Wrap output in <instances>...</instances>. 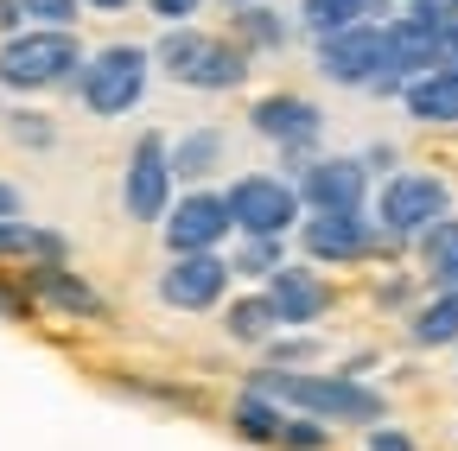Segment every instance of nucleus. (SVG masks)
Listing matches in <instances>:
<instances>
[{
	"label": "nucleus",
	"instance_id": "obj_1",
	"mask_svg": "<svg viewBox=\"0 0 458 451\" xmlns=\"http://www.w3.org/2000/svg\"><path fill=\"white\" fill-rule=\"evenodd\" d=\"M255 394L280 401L286 413H306V420H325V426H382L388 401L363 381V375H344V369H255L249 375Z\"/></svg>",
	"mask_w": 458,
	"mask_h": 451
},
{
	"label": "nucleus",
	"instance_id": "obj_2",
	"mask_svg": "<svg viewBox=\"0 0 458 451\" xmlns=\"http://www.w3.org/2000/svg\"><path fill=\"white\" fill-rule=\"evenodd\" d=\"M153 64L185 83V89H204V96H229L249 83V51L229 38V32H204V26H165V38L153 45Z\"/></svg>",
	"mask_w": 458,
	"mask_h": 451
},
{
	"label": "nucleus",
	"instance_id": "obj_3",
	"mask_svg": "<svg viewBox=\"0 0 458 451\" xmlns=\"http://www.w3.org/2000/svg\"><path fill=\"white\" fill-rule=\"evenodd\" d=\"M147 83H153V51L114 38V45H102V51H89V58H83V71H77V102L89 108L96 121H122L128 108H140Z\"/></svg>",
	"mask_w": 458,
	"mask_h": 451
},
{
	"label": "nucleus",
	"instance_id": "obj_4",
	"mask_svg": "<svg viewBox=\"0 0 458 451\" xmlns=\"http://www.w3.org/2000/svg\"><path fill=\"white\" fill-rule=\"evenodd\" d=\"M83 71V45L77 32H38L26 26L20 38H0V89H57V83H77Z\"/></svg>",
	"mask_w": 458,
	"mask_h": 451
},
{
	"label": "nucleus",
	"instance_id": "obj_5",
	"mask_svg": "<svg viewBox=\"0 0 458 451\" xmlns=\"http://www.w3.org/2000/svg\"><path fill=\"white\" fill-rule=\"evenodd\" d=\"M249 128L261 140L280 146V179H300L306 165L318 159V140H325V115L312 96H293V89H274L249 108Z\"/></svg>",
	"mask_w": 458,
	"mask_h": 451
},
{
	"label": "nucleus",
	"instance_id": "obj_6",
	"mask_svg": "<svg viewBox=\"0 0 458 451\" xmlns=\"http://www.w3.org/2000/svg\"><path fill=\"white\" fill-rule=\"evenodd\" d=\"M445 216H452V191L433 172H388L376 191V236L388 242H420Z\"/></svg>",
	"mask_w": 458,
	"mask_h": 451
},
{
	"label": "nucleus",
	"instance_id": "obj_7",
	"mask_svg": "<svg viewBox=\"0 0 458 451\" xmlns=\"http://www.w3.org/2000/svg\"><path fill=\"white\" fill-rule=\"evenodd\" d=\"M223 197H229V216H236V236H286L293 222H306L300 185L280 172H242Z\"/></svg>",
	"mask_w": 458,
	"mask_h": 451
},
{
	"label": "nucleus",
	"instance_id": "obj_8",
	"mask_svg": "<svg viewBox=\"0 0 458 451\" xmlns=\"http://www.w3.org/2000/svg\"><path fill=\"white\" fill-rule=\"evenodd\" d=\"M122 210H128V222H165V210H172V140L153 128L128 146Z\"/></svg>",
	"mask_w": 458,
	"mask_h": 451
},
{
	"label": "nucleus",
	"instance_id": "obj_9",
	"mask_svg": "<svg viewBox=\"0 0 458 451\" xmlns=\"http://www.w3.org/2000/svg\"><path fill=\"white\" fill-rule=\"evenodd\" d=\"M159 230H165V248L172 255H216L229 236H236V216H229V197L223 191L198 185L185 197H172V210H165Z\"/></svg>",
	"mask_w": 458,
	"mask_h": 451
},
{
	"label": "nucleus",
	"instance_id": "obj_10",
	"mask_svg": "<svg viewBox=\"0 0 458 451\" xmlns=\"http://www.w3.org/2000/svg\"><path fill=\"white\" fill-rule=\"evenodd\" d=\"M382 71H388V32H382V20L318 38V77H325V83H337V89H369Z\"/></svg>",
	"mask_w": 458,
	"mask_h": 451
},
{
	"label": "nucleus",
	"instance_id": "obj_11",
	"mask_svg": "<svg viewBox=\"0 0 458 451\" xmlns=\"http://www.w3.org/2000/svg\"><path fill=\"white\" fill-rule=\"evenodd\" d=\"M229 280V255H172V267H159V299L172 312H223Z\"/></svg>",
	"mask_w": 458,
	"mask_h": 451
},
{
	"label": "nucleus",
	"instance_id": "obj_12",
	"mask_svg": "<svg viewBox=\"0 0 458 451\" xmlns=\"http://www.w3.org/2000/svg\"><path fill=\"white\" fill-rule=\"evenodd\" d=\"M293 185H300V204H306L312 216L363 210V204H369V165H363L357 153H318Z\"/></svg>",
	"mask_w": 458,
	"mask_h": 451
},
{
	"label": "nucleus",
	"instance_id": "obj_13",
	"mask_svg": "<svg viewBox=\"0 0 458 451\" xmlns=\"http://www.w3.org/2000/svg\"><path fill=\"white\" fill-rule=\"evenodd\" d=\"M300 248L318 267H357L376 255V216L363 210H331V216H306L300 222Z\"/></svg>",
	"mask_w": 458,
	"mask_h": 451
},
{
	"label": "nucleus",
	"instance_id": "obj_14",
	"mask_svg": "<svg viewBox=\"0 0 458 451\" xmlns=\"http://www.w3.org/2000/svg\"><path fill=\"white\" fill-rule=\"evenodd\" d=\"M261 293H267V305H274L280 330H312V324L331 312V287H325L312 267H300V261L274 267V280H267Z\"/></svg>",
	"mask_w": 458,
	"mask_h": 451
},
{
	"label": "nucleus",
	"instance_id": "obj_15",
	"mask_svg": "<svg viewBox=\"0 0 458 451\" xmlns=\"http://www.w3.org/2000/svg\"><path fill=\"white\" fill-rule=\"evenodd\" d=\"M20 280H26V299H38V305H51V312H64V318H108V299L89 287L83 273H71L64 261H32Z\"/></svg>",
	"mask_w": 458,
	"mask_h": 451
},
{
	"label": "nucleus",
	"instance_id": "obj_16",
	"mask_svg": "<svg viewBox=\"0 0 458 451\" xmlns=\"http://www.w3.org/2000/svg\"><path fill=\"white\" fill-rule=\"evenodd\" d=\"M401 108L420 121V128H458V71H427L401 89Z\"/></svg>",
	"mask_w": 458,
	"mask_h": 451
},
{
	"label": "nucleus",
	"instance_id": "obj_17",
	"mask_svg": "<svg viewBox=\"0 0 458 451\" xmlns=\"http://www.w3.org/2000/svg\"><path fill=\"white\" fill-rule=\"evenodd\" d=\"M223 153H229V134L223 128H191V134H179L172 140V179H185L191 191L223 165Z\"/></svg>",
	"mask_w": 458,
	"mask_h": 451
},
{
	"label": "nucleus",
	"instance_id": "obj_18",
	"mask_svg": "<svg viewBox=\"0 0 458 451\" xmlns=\"http://www.w3.org/2000/svg\"><path fill=\"white\" fill-rule=\"evenodd\" d=\"M274 330H280V318H274L267 293H242V299H229V305H223V337H229V344L267 350V344H274Z\"/></svg>",
	"mask_w": 458,
	"mask_h": 451
},
{
	"label": "nucleus",
	"instance_id": "obj_19",
	"mask_svg": "<svg viewBox=\"0 0 458 451\" xmlns=\"http://www.w3.org/2000/svg\"><path fill=\"white\" fill-rule=\"evenodd\" d=\"M376 13H388V0H300V26H306L312 38H331V32L369 26Z\"/></svg>",
	"mask_w": 458,
	"mask_h": 451
},
{
	"label": "nucleus",
	"instance_id": "obj_20",
	"mask_svg": "<svg viewBox=\"0 0 458 451\" xmlns=\"http://www.w3.org/2000/svg\"><path fill=\"white\" fill-rule=\"evenodd\" d=\"M420 261H427L433 293H458V216L433 222V230L420 236Z\"/></svg>",
	"mask_w": 458,
	"mask_h": 451
},
{
	"label": "nucleus",
	"instance_id": "obj_21",
	"mask_svg": "<svg viewBox=\"0 0 458 451\" xmlns=\"http://www.w3.org/2000/svg\"><path fill=\"white\" fill-rule=\"evenodd\" d=\"M229 38H236L249 58H255V51H280L286 38H293V26H286V20L267 7V0H261V7H236V20H229Z\"/></svg>",
	"mask_w": 458,
	"mask_h": 451
},
{
	"label": "nucleus",
	"instance_id": "obj_22",
	"mask_svg": "<svg viewBox=\"0 0 458 451\" xmlns=\"http://www.w3.org/2000/svg\"><path fill=\"white\" fill-rule=\"evenodd\" d=\"M408 337L420 350H445V344H458V293H433L414 318H408Z\"/></svg>",
	"mask_w": 458,
	"mask_h": 451
},
{
	"label": "nucleus",
	"instance_id": "obj_23",
	"mask_svg": "<svg viewBox=\"0 0 458 451\" xmlns=\"http://www.w3.org/2000/svg\"><path fill=\"white\" fill-rule=\"evenodd\" d=\"M229 426H236V438H249V445H274L280 426H286V407L267 401V394H255V388H242V401H236V413H229Z\"/></svg>",
	"mask_w": 458,
	"mask_h": 451
},
{
	"label": "nucleus",
	"instance_id": "obj_24",
	"mask_svg": "<svg viewBox=\"0 0 458 451\" xmlns=\"http://www.w3.org/2000/svg\"><path fill=\"white\" fill-rule=\"evenodd\" d=\"M274 267H286L280 261V236H242L236 255H229V273H236V280H261V287L274 280Z\"/></svg>",
	"mask_w": 458,
	"mask_h": 451
},
{
	"label": "nucleus",
	"instance_id": "obj_25",
	"mask_svg": "<svg viewBox=\"0 0 458 451\" xmlns=\"http://www.w3.org/2000/svg\"><path fill=\"white\" fill-rule=\"evenodd\" d=\"M20 7H26V26L38 32H71L83 20V0H20Z\"/></svg>",
	"mask_w": 458,
	"mask_h": 451
},
{
	"label": "nucleus",
	"instance_id": "obj_26",
	"mask_svg": "<svg viewBox=\"0 0 458 451\" xmlns=\"http://www.w3.org/2000/svg\"><path fill=\"white\" fill-rule=\"evenodd\" d=\"M274 445H280V451H325V445H331V426H325V420H306V413H300V420L286 413V426H280Z\"/></svg>",
	"mask_w": 458,
	"mask_h": 451
},
{
	"label": "nucleus",
	"instance_id": "obj_27",
	"mask_svg": "<svg viewBox=\"0 0 458 451\" xmlns=\"http://www.w3.org/2000/svg\"><path fill=\"white\" fill-rule=\"evenodd\" d=\"M7 128H13V140H20V146H51V140H57V128H51L45 115H26V108H13Z\"/></svg>",
	"mask_w": 458,
	"mask_h": 451
},
{
	"label": "nucleus",
	"instance_id": "obj_28",
	"mask_svg": "<svg viewBox=\"0 0 458 451\" xmlns=\"http://www.w3.org/2000/svg\"><path fill=\"white\" fill-rule=\"evenodd\" d=\"M147 13H153L159 26H198L204 0H147Z\"/></svg>",
	"mask_w": 458,
	"mask_h": 451
},
{
	"label": "nucleus",
	"instance_id": "obj_29",
	"mask_svg": "<svg viewBox=\"0 0 458 451\" xmlns=\"http://www.w3.org/2000/svg\"><path fill=\"white\" fill-rule=\"evenodd\" d=\"M363 451H420L401 426H369V438H363Z\"/></svg>",
	"mask_w": 458,
	"mask_h": 451
},
{
	"label": "nucleus",
	"instance_id": "obj_30",
	"mask_svg": "<svg viewBox=\"0 0 458 451\" xmlns=\"http://www.w3.org/2000/svg\"><path fill=\"white\" fill-rule=\"evenodd\" d=\"M26 32V7L20 0H0V38H20Z\"/></svg>",
	"mask_w": 458,
	"mask_h": 451
},
{
	"label": "nucleus",
	"instance_id": "obj_31",
	"mask_svg": "<svg viewBox=\"0 0 458 451\" xmlns=\"http://www.w3.org/2000/svg\"><path fill=\"white\" fill-rule=\"evenodd\" d=\"M13 216H26V197H20L7 179H0V222H13Z\"/></svg>",
	"mask_w": 458,
	"mask_h": 451
},
{
	"label": "nucleus",
	"instance_id": "obj_32",
	"mask_svg": "<svg viewBox=\"0 0 458 451\" xmlns=\"http://www.w3.org/2000/svg\"><path fill=\"white\" fill-rule=\"evenodd\" d=\"M0 318H26V293H13V287H0Z\"/></svg>",
	"mask_w": 458,
	"mask_h": 451
},
{
	"label": "nucleus",
	"instance_id": "obj_33",
	"mask_svg": "<svg viewBox=\"0 0 458 451\" xmlns=\"http://www.w3.org/2000/svg\"><path fill=\"white\" fill-rule=\"evenodd\" d=\"M83 7H89V13H128L134 0H83Z\"/></svg>",
	"mask_w": 458,
	"mask_h": 451
},
{
	"label": "nucleus",
	"instance_id": "obj_34",
	"mask_svg": "<svg viewBox=\"0 0 458 451\" xmlns=\"http://www.w3.org/2000/svg\"><path fill=\"white\" fill-rule=\"evenodd\" d=\"M223 7H261V0H223Z\"/></svg>",
	"mask_w": 458,
	"mask_h": 451
},
{
	"label": "nucleus",
	"instance_id": "obj_35",
	"mask_svg": "<svg viewBox=\"0 0 458 451\" xmlns=\"http://www.w3.org/2000/svg\"><path fill=\"white\" fill-rule=\"evenodd\" d=\"M445 13H452V20H458V0H445Z\"/></svg>",
	"mask_w": 458,
	"mask_h": 451
}]
</instances>
